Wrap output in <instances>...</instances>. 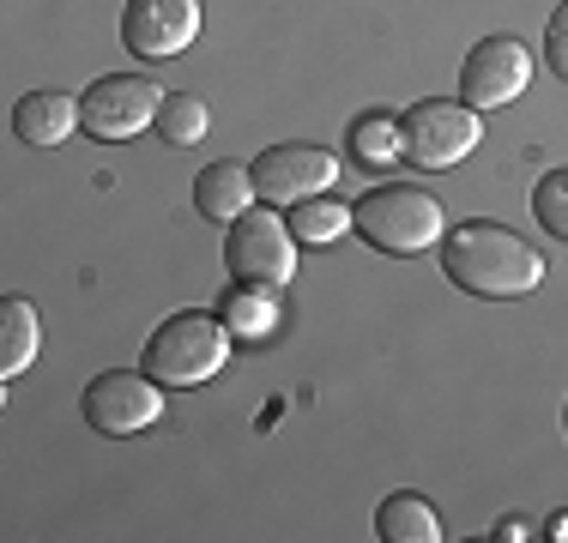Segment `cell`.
Returning a JSON list of instances; mask_svg holds the SVG:
<instances>
[{
  "label": "cell",
  "instance_id": "19",
  "mask_svg": "<svg viewBox=\"0 0 568 543\" xmlns=\"http://www.w3.org/2000/svg\"><path fill=\"white\" fill-rule=\"evenodd\" d=\"M532 212H538V224H545L550 236L568 242V170H550L545 182L532 187Z\"/></svg>",
  "mask_w": 568,
  "mask_h": 543
},
{
  "label": "cell",
  "instance_id": "16",
  "mask_svg": "<svg viewBox=\"0 0 568 543\" xmlns=\"http://www.w3.org/2000/svg\"><path fill=\"white\" fill-rule=\"evenodd\" d=\"M212 133V109L200 103V98H187V91H170L164 109H158V140L164 145H200Z\"/></svg>",
  "mask_w": 568,
  "mask_h": 543
},
{
  "label": "cell",
  "instance_id": "17",
  "mask_svg": "<svg viewBox=\"0 0 568 543\" xmlns=\"http://www.w3.org/2000/svg\"><path fill=\"white\" fill-rule=\"evenodd\" d=\"M345 229H357V224H351V212L333 206L327 194H321V199H303V206H291V236L303 242V248H327V242H339Z\"/></svg>",
  "mask_w": 568,
  "mask_h": 543
},
{
  "label": "cell",
  "instance_id": "8",
  "mask_svg": "<svg viewBox=\"0 0 568 543\" xmlns=\"http://www.w3.org/2000/svg\"><path fill=\"white\" fill-rule=\"evenodd\" d=\"M248 170H254V194L266 206H303V199L333 194V182H339V157L327 145H303V140L266 145Z\"/></svg>",
  "mask_w": 568,
  "mask_h": 543
},
{
  "label": "cell",
  "instance_id": "7",
  "mask_svg": "<svg viewBox=\"0 0 568 543\" xmlns=\"http://www.w3.org/2000/svg\"><path fill=\"white\" fill-rule=\"evenodd\" d=\"M164 98L170 91H158L152 79H140V73H103L98 85H85V98H79V121H85L91 140L121 145L140 127H158Z\"/></svg>",
  "mask_w": 568,
  "mask_h": 543
},
{
  "label": "cell",
  "instance_id": "14",
  "mask_svg": "<svg viewBox=\"0 0 568 543\" xmlns=\"http://www.w3.org/2000/svg\"><path fill=\"white\" fill-rule=\"evenodd\" d=\"M375 532L387 543H442L448 537L436 520V508H429L424 495H412V489H399V495H387L382 508H375Z\"/></svg>",
  "mask_w": 568,
  "mask_h": 543
},
{
  "label": "cell",
  "instance_id": "10",
  "mask_svg": "<svg viewBox=\"0 0 568 543\" xmlns=\"http://www.w3.org/2000/svg\"><path fill=\"white\" fill-rule=\"evenodd\" d=\"M200 37V0H128L121 7V43L145 61H170V54L194 49Z\"/></svg>",
  "mask_w": 568,
  "mask_h": 543
},
{
  "label": "cell",
  "instance_id": "23",
  "mask_svg": "<svg viewBox=\"0 0 568 543\" xmlns=\"http://www.w3.org/2000/svg\"><path fill=\"white\" fill-rule=\"evenodd\" d=\"M562 429H568V404H562Z\"/></svg>",
  "mask_w": 568,
  "mask_h": 543
},
{
  "label": "cell",
  "instance_id": "22",
  "mask_svg": "<svg viewBox=\"0 0 568 543\" xmlns=\"http://www.w3.org/2000/svg\"><path fill=\"white\" fill-rule=\"evenodd\" d=\"M550 537H568V513H557V520H550Z\"/></svg>",
  "mask_w": 568,
  "mask_h": 543
},
{
  "label": "cell",
  "instance_id": "1",
  "mask_svg": "<svg viewBox=\"0 0 568 543\" xmlns=\"http://www.w3.org/2000/svg\"><path fill=\"white\" fill-rule=\"evenodd\" d=\"M442 272L459 284L466 296H490V303H514V296H532L545 284V254L508 224H459L442 236Z\"/></svg>",
  "mask_w": 568,
  "mask_h": 543
},
{
  "label": "cell",
  "instance_id": "13",
  "mask_svg": "<svg viewBox=\"0 0 568 543\" xmlns=\"http://www.w3.org/2000/svg\"><path fill=\"white\" fill-rule=\"evenodd\" d=\"M43 350V320L24 296H0V380H19Z\"/></svg>",
  "mask_w": 568,
  "mask_h": 543
},
{
  "label": "cell",
  "instance_id": "20",
  "mask_svg": "<svg viewBox=\"0 0 568 543\" xmlns=\"http://www.w3.org/2000/svg\"><path fill=\"white\" fill-rule=\"evenodd\" d=\"M545 61H550V73L568 79V0L557 12H550V31H545Z\"/></svg>",
  "mask_w": 568,
  "mask_h": 543
},
{
  "label": "cell",
  "instance_id": "4",
  "mask_svg": "<svg viewBox=\"0 0 568 543\" xmlns=\"http://www.w3.org/2000/svg\"><path fill=\"white\" fill-rule=\"evenodd\" d=\"M296 248H303V242L291 236V224H278V212L254 206L230 224L224 272L236 284H254V290H284V284L296 278Z\"/></svg>",
  "mask_w": 568,
  "mask_h": 543
},
{
  "label": "cell",
  "instance_id": "18",
  "mask_svg": "<svg viewBox=\"0 0 568 543\" xmlns=\"http://www.w3.org/2000/svg\"><path fill=\"white\" fill-rule=\"evenodd\" d=\"M351 157L382 170V163L405 157V140H399V121L394 115H357L351 121Z\"/></svg>",
  "mask_w": 568,
  "mask_h": 543
},
{
  "label": "cell",
  "instance_id": "2",
  "mask_svg": "<svg viewBox=\"0 0 568 543\" xmlns=\"http://www.w3.org/2000/svg\"><path fill=\"white\" fill-rule=\"evenodd\" d=\"M351 224L369 248L382 254H429L448 236V217H442V199L417 182H382L351 206Z\"/></svg>",
  "mask_w": 568,
  "mask_h": 543
},
{
  "label": "cell",
  "instance_id": "6",
  "mask_svg": "<svg viewBox=\"0 0 568 543\" xmlns=\"http://www.w3.org/2000/svg\"><path fill=\"white\" fill-rule=\"evenodd\" d=\"M79 411H85V423L98 429V434L128 441V434L152 429L158 417H164V387H158L145 369L140 375H133V369H103L98 380H85Z\"/></svg>",
  "mask_w": 568,
  "mask_h": 543
},
{
  "label": "cell",
  "instance_id": "12",
  "mask_svg": "<svg viewBox=\"0 0 568 543\" xmlns=\"http://www.w3.org/2000/svg\"><path fill=\"white\" fill-rule=\"evenodd\" d=\"M254 170L248 163H236V157H224V163H206V170L194 175V206L206 224H236L242 212H254Z\"/></svg>",
  "mask_w": 568,
  "mask_h": 543
},
{
  "label": "cell",
  "instance_id": "3",
  "mask_svg": "<svg viewBox=\"0 0 568 543\" xmlns=\"http://www.w3.org/2000/svg\"><path fill=\"white\" fill-rule=\"evenodd\" d=\"M230 326L224 315H206V308H182L145 338V375L158 387H206L212 375L230 362Z\"/></svg>",
  "mask_w": 568,
  "mask_h": 543
},
{
  "label": "cell",
  "instance_id": "11",
  "mask_svg": "<svg viewBox=\"0 0 568 543\" xmlns=\"http://www.w3.org/2000/svg\"><path fill=\"white\" fill-rule=\"evenodd\" d=\"M79 127H85V121H79L73 91H31V98H19V109H12V133H19V145H37V152L67 145Z\"/></svg>",
  "mask_w": 568,
  "mask_h": 543
},
{
  "label": "cell",
  "instance_id": "9",
  "mask_svg": "<svg viewBox=\"0 0 568 543\" xmlns=\"http://www.w3.org/2000/svg\"><path fill=\"white\" fill-rule=\"evenodd\" d=\"M532 85V49L520 37H484L459 66V98L471 109H508Z\"/></svg>",
  "mask_w": 568,
  "mask_h": 543
},
{
  "label": "cell",
  "instance_id": "15",
  "mask_svg": "<svg viewBox=\"0 0 568 543\" xmlns=\"http://www.w3.org/2000/svg\"><path fill=\"white\" fill-rule=\"evenodd\" d=\"M219 315H224V326L236 338H266V332H273V320H278V290H254V284L224 290Z\"/></svg>",
  "mask_w": 568,
  "mask_h": 543
},
{
  "label": "cell",
  "instance_id": "21",
  "mask_svg": "<svg viewBox=\"0 0 568 543\" xmlns=\"http://www.w3.org/2000/svg\"><path fill=\"white\" fill-rule=\"evenodd\" d=\"M496 537H503V543H520V537H532V525H526V520H503V525H496Z\"/></svg>",
  "mask_w": 568,
  "mask_h": 543
},
{
  "label": "cell",
  "instance_id": "5",
  "mask_svg": "<svg viewBox=\"0 0 568 543\" xmlns=\"http://www.w3.org/2000/svg\"><path fill=\"white\" fill-rule=\"evenodd\" d=\"M399 140L417 170H454L484 145V127L471 103H412L399 115Z\"/></svg>",
  "mask_w": 568,
  "mask_h": 543
}]
</instances>
